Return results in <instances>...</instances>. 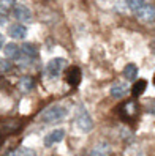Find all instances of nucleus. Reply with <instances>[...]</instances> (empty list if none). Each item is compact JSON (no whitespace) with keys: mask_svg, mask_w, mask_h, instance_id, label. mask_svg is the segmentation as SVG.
Wrapping results in <instances>:
<instances>
[{"mask_svg":"<svg viewBox=\"0 0 155 156\" xmlns=\"http://www.w3.org/2000/svg\"><path fill=\"white\" fill-rule=\"evenodd\" d=\"M65 115H67L65 107H62V106H51V107L46 109V111L41 112L40 118H41L44 123H54V122L62 120Z\"/></svg>","mask_w":155,"mask_h":156,"instance_id":"obj_1","label":"nucleus"},{"mask_svg":"<svg viewBox=\"0 0 155 156\" xmlns=\"http://www.w3.org/2000/svg\"><path fill=\"white\" fill-rule=\"evenodd\" d=\"M76 126L83 133H89L90 129H92V126H94L92 118H90L89 112L86 111L84 107H79L78 112H76Z\"/></svg>","mask_w":155,"mask_h":156,"instance_id":"obj_2","label":"nucleus"},{"mask_svg":"<svg viewBox=\"0 0 155 156\" xmlns=\"http://www.w3.org/2000/svg\"><path fill=\"white\" fill-rule=\"evenodd\" d=\"M65 66H67V62L63 58H52L46 65V74L51 76V77H56L63 71Z\"/></svg>","mask_w":155,"mask_h":156,"instance_id":"obj_3","label":"nucleus"},{"mask_svg":"<svg viewBox=\"0 0 155 156\" xmlns=\"http://www.w3.org/2000/svg\"><path fill=\"white\" fill-rule=\"evenodd\" d=\"M13 14H14V17H16L19 22H29V21H32V11H30L25 5H22V3L14 5Z\"/></svg>","mask_w":155,"mask_h":156,"instance_id":"obj_4","label":"nucleus"},{"mask_svg":"<svg viewBox=\"0 0 155 156\" xmlns=\"http://www.w3.org/2000/svg\"><path fill=\"white\" fill-rule=\"evenodd\" d=\"M136 13H138L139 19L144 21V22H153V21H155V6H153V5L144 3Z\"/></svg>","mask_w":155,"mask_h":156,"instance_id":"obj_5","label":"nucleus"},{"mask_svg":"<svg viewBox=\"0 0 155 156\" xmlns=\"http://www.w3.org/2000/svg\"><path fill=\"white\" fill-rule=\"evenodd\" d=\"M8 35H10L11 38H14V40H22V38H25V35H27V29H25V25H22L21 22H17V24L10 25Z\"/></svg>","mask_w":155,"mask_h":156,"instance_id":"obj_6","label":"nucleus"},{"mask_svg":"<svg viewBox=\"0 0 155 156\" xmlns=\"http://www.w3.org/2000/svg\"><path fill=\"white\" fill-rule=\"evenodd\" d=\"M120 114L124 118H127V120H130V118L136 117V114H138V104L133 103V101H128V103H125L120 109Z\"/></svg>","mask_w":155,"mask_h":156,"instance_id":"obj_7","label":"nucleus"},{"mask_svg":"<svg viewBox=\"0 0 155 156\" xmlns=\"http://www.w3.org/2000/svg\"><path fill=\"white\" fill-rule=\"evenodd\" d=\"M63 137H65V131H63V129H54V131H51L46 137H44V145L51 147V145H54V144L60 142Z\"/></svg>","mask_w":155,"mask_h":156,"instance_id":"obj_8","label":"nucleus"},{"mask_svg":"<svg viewBox=\"0 0 155 156\" xmlns=\"http://www.w3.org/2000/svg\"><path fill=\"white\" fill-rule=\"evenodd\" d=\"M67 82L71 85V87H76L79 82H81V69L78 66H71L67 73Z\"/></svg>","mask_w":155,"mask_h":156,"instance_id":"obj_9","label":"nucleus"},{"mask_svg":"<svg viewBox=\"0 0 155 156\" xmlns=\"http://www.w3.org/2000/svg\"><path fill=\"white\" fill-rule=\"evenodd\" d=\"M127 91H128V87H127V84H124V82H117V84H114L111 87V96L116 98V99H120L127 95Z\"/></svg>","mask_w":155,"mask_h":156,"instance_id":"obj_10","label":"nucleus"},{"mask_svg":"<svg viewBox=\"0 0 155 156\" xmlns=\"http://www.w3.org/2000/svg\"><path fill=\"white\" fill-rule=\"evenodd\" d=\"M3 54L6 58H17L21 54V49L17 48L16 43H8L5 48H3Z\"/></svg>","mask_w":155,"mask_h":156,"instance_id":"obj_11","label":"nucleus"},{"mask_svg":"<svg viewBox=\"0 0 155 156\" xmlns=\"http://www.w3.org/2000/svg\"><path fill=\"white\" fill-rule=\"evenodd\" d=\"M109 153H111V147L108 144H100L94 147V150L90 151V156H109Z\"/></svg>","mask_w":155,"mask_h":156,"instance_id":"obj_12","label":"nucleus"},{"mask_svg":"<svg viewBox=\"0 0 155 156\" xmlns=\"http://www.w3.org/2000/svg\"><path fill=\"white\" fill-rule=\"evenodd\" d=\"M136 76H138V66L135 63H128L124 68V77L128 80H133V79H136Z\"/></svg>","mask_w":155,"mask_h":156,"instance_id":"obj_13","label":"nucleus"},{"mask_svg":"<svg viewBox=\"0 0 155 156\" xmlns=\"http://www.w3.org/2000/svg\"><path fill=\"white\" fill-rule=\"evenodd\" d=\"M146 87H147V82H146L144 79L136 80L135 84H133V87H131V93H133V96H139V95H142L144 91H146Z\"/></svg>","mask_w":155,"mask_h":156,"instance_id":"obj_14","label":"nucleus"},{"mask_svg":"<svg viewBox=\"0 0 155 156\" xmlns=\"http://www.w3.org/2000/svg\"><path fill=\"white\" fill-rule=\"evenodd\" d=\"M21 52L24 54V55L30 57V58L38 55V51H36V48H35V46H32V44H29V43H25V44L21 46Z\"/></svg>","mask_w":155,"mask_h":156,"instance_id":"obj_15","label":"nucleus"},{"mask_svg":"<svg viewBox=\"0 0 155 156\" xmlns=\"http://www.w3.org/2000/svg\"><path fill=\"white\" fill-rule=\"evenodd\" d=\"M19 87H21V90H24V91H30V90L33 88V77H30V76L21 77Z\"/></svg>","mask_w":155,"mask_h":156,"instance_id":"obj_16","label":"nucleus"},{"mask_svg":"<svg viewBox=\"0 0 155 156\" xmlns=\"http://www.w3.org/2000/svg\"><path fill=\"white\" fill-rule=\"evenodd\" d=\"M127 5H128V8H130L131 11L136 13L144 5V0H127Z\"/></svg>","mask_w":155,"mask_h":156,"instance_id":"obj_17","label":"nucleus"},{"mask_svg":"<svg viewBox=\"0 0 155 156\" xmlns=\"http://www.w3.org/2000/svg\"><path fill=\"white\" fill-rule=\"evenodd\" d=\"M16 154H17V156H36L35 150L29 148V147H22V148L16 150Z\"/></svg>","mask_w":155,"mask_h":156,"instance_id":"obj_18","label":"nucleus"},{"mask_svg":"<svg viewBox=\"0 0 155 156\" xmlns=\"http://www.w3.org/2000/svg\"><path fill=\"white\" fill-rule=\"evenodd\" d=\"M14 5V0H0V8L2 10H10Z\"/></svg>","mask_w":155,"mask_h":156,"instance_id":"obj_19","label":"nucleus"},{"mask_svg":"<svg viewBox=\"0 0 155 156\" xmlns=\"http://www.w3.org/2000/svg\"><path fill=\"white\" fill-rule=\"evenodd\" d=\"M11 68V63L6 60V57L5 58H0V71H8Z\"/></svg>","mask_w":155,"mask_h":156,"instance_id":"obj_20","label":"nucleus"},{"mask_svg":"<svg viewBox=\"0 0 155 156\" xmlns=\"http://www.w3.org/2000/svg\"><path fill=\"white\" fill-rule=\"evenodd\" d=\"M146 109H147L149 114H155V99H149L147 101V107Z\"/></svg>","mask_w":155,"mask_h":156,"instance_id":"obj_21","label":"nucleus"},{"mask_svg":"<svg viewBox=\"0 0 155 156\" xmlns=\"http://www.w3.org/2000/svg\"><path fill=\"white\" fill-rule=\"evenodd\" d=\"M2 48H3V36L0 35V49H2Z\"/></svg>","mask_w":155,"mask_h":156,"instance_id":"obj_22","label":"nucleus"},{"mask_svg":"<svg viewBox=\"0 0 155 156\" xmlns=\"http://www.w3.org/2000/svg\"><path fill=\"white\" fill-rule=\"evenodd\" d=\"M6 156H17V154H16V151H10V153H8Z\"/></svg>","mask_w":155,"mask_h":156,"instance_id":"obj_23","label":"nucleus"},{"mask_svg":"<svg viewBox=\"0 0 155 156\" xmlns=\"http://www.w3.org/2000/svg\"><path fill=\"white\" fill-rule=\"evenodd\" d=\"M5 22V17H2V16H0V24H3Z\"/></svg>","mask_w":155,"mask_h":156,"instance_id":"obj_24","label":"nucleus"},{"mask_svg":"<svg viewBox=\"0 0 155 156\" xmlns=\"http://www.w3.org/2000/svg\"><path fill=\"white\" fill-rule=\"evenodd\" d=\"M153 84H155V76H153Z\"/></svg>","mask_w":155,"mask_h":156,"instance_id":"obj_25","label":"nucleus"}]
</instances>
